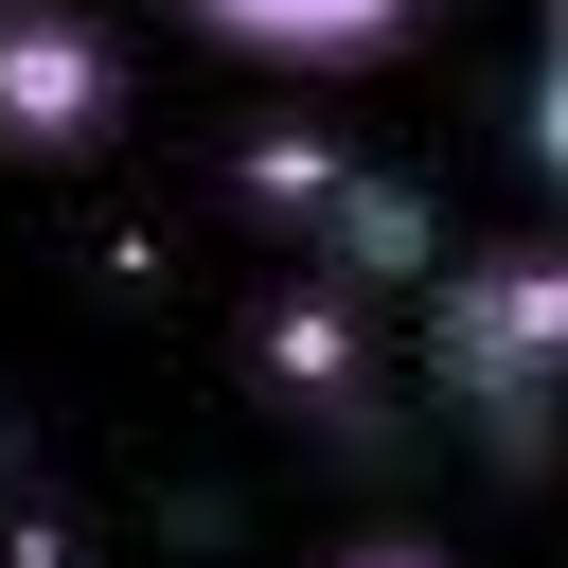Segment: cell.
<instances>
[{
  "label": "cell",
  "mask_w": 568,
  "mask_h": 568,
  "mask_svg": "<svg viewBox=\"0 0 568 568\" xmlns=\"http://www.w3.org/2000/svg\"><path fill=\"white\" fill-rule=\"evenodd\" d=\"M248 355H266V390H302V408H355V390H373V337H355V284H284Z\"/></svg>",
  "instance_id": "277c9868"
},
{
  "label": "cell",
  "mask_w": 568,
  "mask_h": 568,
  "mask_svg": "<svg viewBox=\"0 0 568 568\" xmlns=\"http://www.w3.org/2000/svg\"><path fill=\"white\" fill-rule=\"evenodd\" d=\"M550 53H568V0H550Z\"/></svg>",
  "instance_id": "52a82bcc"
},
{
  "label": "cell",
  "mask_w": 568,
  "mask_h": 568,
  "mask_svg": "<svg viewBox=\"0 0 568 568\" xmlns=\"http://www.w3.org/2000/svg\"><path fill=\"white\" fill-rule=\"evenodd\" d=\"M532 160H550V178H568V53H550V71H532Z\"/></svg>",
  "instance_id": "5b68a950"
},
{
  "label": "cell",
  "mask_w": 568,
  "mask_h": 568,
  "mask_svg": "<svg viewBox=\"0 0 568 568\" xmlns=\"http://www.w3.org/2000/svg\"><path fill=\"white\" fill-rule=\"evenodd\" d=\"M426 373L479 390L497 426H532V408L568 390V248H479V266H444V302H426Z\"/></svg>",
  "instance_id": "6da1fadb"
},
{
  "label": "cell",
  "mask_w": 568,
  "mask_h": 568,
  "mask_svg": "<svg viewBox=\"0 0 568 568\" xmlns=\"http://www.w3.org/2000/svg\"><path fill=\"white\" fill-rule=\"evenodd\" d=\"M124 142V36L89 0H0V160H106Z\"/></svg>",
  "instance_id": "7a4b0ae2"
},
{
  "label": "cell",
  "mask_w": 568,
  "mask_h": 568,
  "mask_svg": "<svg viewBox=\"0 0 568 568\" xmlns=\"http://www.w3.org/2000/svg\"><path fill=\"white\" fill-rule=\"evenodd\" d=\"M337 568H444V550H426V532H355Z\"/></svg>",
  "instance_id": "8992f818"
},
{
  "label": "cell",
  "mask_w": 568,
  "mask_h": 568,
  "mask_svg": "<svg viewBox=\"0 0 568 568\" xmlns=\"http://www.w3.org/2000/svg\"><path fill=\"white\" fill-rule=\"evenodd\" d=\"M213 53H266V71H373V53H408V18L426 0H178Z\"/></svg>",
  "instance_id": "3957f363"
}]
</instances>
